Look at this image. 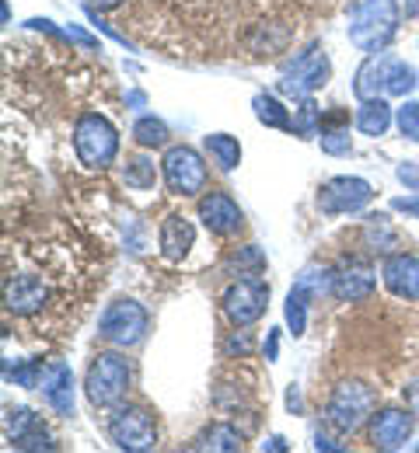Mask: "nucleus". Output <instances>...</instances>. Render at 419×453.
Here are the masks:
<instances>
[{
  "mask_svg": "<svg viewBox=\"0 0 419 453\" xmlns=\"http://www.w3.org/2000/svg\"><path fill=\"white\" fill-rule=\"evenodd\" d=\"M147 325H151V318H147V311L136 303V300H113L105 311H102V318H98V339H105L109 345H116V349H133V345H140V342L147 339Z\"/></svg>",
  "mask_w": 419,
  "mask_h": 453,
  "instance_id": "39448f33",
  "label": "nucleus"
},
{
  "mask_svg": "<svg viewBox=\"0 0 419 453\" xmlns=\"http://www.w3.org/2000/svg\"><path fill=\"white\" fill-rule=\"evenodd\" d=\"M221 307H224V318L231 321V328H248L255 325L266 307H269V283H262L259 276H244L224 289L221 296Z\"/></svg>",
  "mask_w": 419,
  "mask_h": 453,
  "instance_id": "1a4fd4ad",
  "label": "nucleus"
},
{
  "mask_svg": "<svg viewBox=\"0 0 419 453\" xmlns=\"http://www.w3.org/2000/svg\"><path fill=\"white\" fill-rule=\"evenodd\" d=\"M363 241H367L370 251H381V255H392L399 248V234H395V226L388 224L384 217H367Z\"/></svg>",
  "mask_w": 419,
  "mask_h": 453,
  "instance_id": "bb28decb",
  "label": "nucleus"
},
{
  "mask_svg": "<svg viewBox=\"0 0 419 453\" xmlns=\"http://www.w3.org/2000/svg\"><path fill=\"white\" fill-rule=\"evenodd\" d=\"M406 14H409V18H416V14H419V0H406Z\"/></svg>",
  "mask_w": 419,
  "mask_h": 453,
  "instance_id": "58836bf2",
  "label": "nucleus"
},
{
  "mask_svg": "<svg viewBox=\"0 0 419 453\" xmlns=\"http://www.w3.org/2000/svg\"><path fill=\"white\" fill-rule=\"evenodd\" d=\"M332 77V63H329V53L322 46H311L307 53L287 59L283 63V81H280V91L287 98H307L314 95L318 88H325Z\"/></svg>",
  "mask_w": 419,
  "mask_h": 453,
  "instance_id": "6e6552de",
  "label": "nucleus"
},
{
  "mask_svg": "<svg viewBox=\"0 0 419 453\" xmlns=\"http://www.w3.org/2000/svg\"><path fill=\"white\" fill-rule=\"evenodd\" d=\"M161 171H165V185L172 196H182V199H192L206 188V165L203 157L192 150V147H168L165 150V161H161Z\"/></svg>",
  "mask_w": 419,
  "mask_h": 453,
  "instance_id": "9d476101",
  "label": "nucleus"
},
{
  "mask_svg": "<svg viewBox=\"0 0 419 453\" xmlns=\"http://www.w3.org/2000/svg\"><path fill=\"white\" fill-rule=\"evenodd\" d=\"M374 199V188L370 181L353 178V174H339V178H329L322 188H318V210L325 217H343V213H360L367 203Z\"/></svg>",
  "mask_w": 419,
  "mask_h": 453,
  "instance_id": "9b49d317",
  "label": "nucleus"
},
{
  "mask_svg": "<svg viewBox=\"0 0 419 453\" xmlns=\"http://www.w3.org/2000/svg\"><path fill=\"white\" fill-rule=\"evenodd\" d=\"M322 109L314 105V98L307 95V98H300L298 112H294V129L291 133H298V136H318L322 133Z\"/></svg>",
  "mask_w": 419,
  "mask_h": 453,
  "instance_id": "c756f323",
  "label": "nucleus"
},
{
  "mask_svg": "<svg viewBox=\"0 0 419 453\" xmlns=\"http://www.w3.org/2000/svg\"><path fill=\"white\" fill-rule=\"evenodd\" d=\"M318 143H322V150L329 157H350L353 154V140H350V129L346 126H322Z\"/></svg>",
  "mask_w": 419,
  "mask_h": 453,
  "instance_id": "c85d7f7f",
  "label": "nucleus"
},
{
  "mask_svg": "<svg viewBox=\"0 0 419 453\" xmlns=\"http://www.w3.org/2000/svg\"><path fill=\"white\" fill-rule=\"evenodd\" d=\"M381 280L392 296L399 300H419V258L416 255H388L381 265Z\"/></svg>",
  "mask_w": 419,
  "mask_h": 453,
  "instance_id": "a211bd4d",
  "label": "nucleus"
},
{
  "mask_svg": "<svg viewBox=\"0 0 419 453\" xmlns=\"http://www.w3.org/2000/svg\"><path fill=\"white\" fill-rule=\"evenodd\" d=\"M353 95H357L360 102H367V98H384V57L370 53V57L363 59V66L357 70Z\"/></svg>",
  "mask_w": 419,
  "mask_h": 453,
  "instance_id": "5701e85b",
  "label": "nucleus"
},
{
  "mask_svg": "<svg viewBox=\"0 0 419 453\" xmlns=\"http://www.w3.org/2000/svg\"><path fill=\"white\" fill-rule=\"evenodd\" d=\"M252 112H255V119H259L266 129H294L291 109H287L280 98H273V95H255V98H252Z\"/></svg>",
  "mask_w": 419,
  "mask_h": 453,
  "instance_id": "393cba45",
  "label": "nucleus"
},
{
  "mask_svg": "<svg viewBox=\"0 0 419 453\" xmlns=\"http://www.w3.org/2000/svg\"><path fill=\"white\" fill-rule=\"evenodd\" d=\"M409 408H413V415L419 418V388H416V384L409 388Z\"/></svg>",
  "mask_w": 419,
  "mask_h": 453,
  "instance_id": "4c0bfd02",
  "label": "nucleus"
},
{
  "mask_svg": "<svg viewBox=\"0 0 419 453\" xmlns=\"http://www.w3.org/2000/svg\"><path fill=\"white\" fill-rule=\"evenodd\" d=\"M419 84V77L413 73V66L399 57H384V95L392 98H406Z\"/></svg>",
  "mask_w": 419,
  "mask_h": 453,
  "instance_id": "b1692460",
  "label": "nucleus"
},
{
  "mask_svg": "<svg viewBox=\"0 0 419 453\" xmlns=\"http://www.w3.org/2000/svg\"><path fill=\"white\" fill-rule=\"evenodd\" d=\"M395 122L409 143H419V102H402V109L395 112Z\"/></svg>",
  "mask_w": 419,
  "mask_h": 453,
  "instance_id": "7c9ffc66",
  "label": "nucleus"
},
{
  "mask_svg": "<svg viewBox=\"0 0 419 453\" xmlns=\"http://www.w3.org/2000/svg\"><path fill=\"white\" fill-rule=\"evenodd\" d=\"M377 286V276L370 265L363 262H343L339 269H332V283H329V293L343 303H357V300H367Z\"/></svg>",
  "mask_w": 419,
  "mask_h": 453,
  "instance_id": "dca6fc26",
  "label": "nucleus"
},
{
  "mask_svg": "<svg viewBox=\"0 0 419 453\" xmlns=\"http://www.w3.org/2000/svg\"><path fill=\"white\" fill-rule=\"evenodd\" d=\"M262 450H287V443H283L280 436H269V440L262 443Z\"/></svg>",
  "mask_w": 419,
  "mask_h": 453,
  "instance_id": "e433bc0d",
  "label": "nucleus"
},
{
  "mask_svg": "<svg viewBox=\"0 0 419 453\" xmlns=\"http://www.w3.org/2000/svg\"><path fill=\"white\" fill-rule=\"evenodd\" d=\"M4 433L14 450H57V440L43 426V418L28 408H7L4 415Z\"/></svg>",
  "mask_w": 419,
  "mask_h": 453,
  "instance_id": "f8f14e48",
  "label": "nucleus"
},
{
  "mask_svg": "<svg viewBox=\"0 0 419 453\" xmlns=\"http://www.w3.org/2000/svg\"><path fill=\"white\" fill-rule=\"evenodd\" d=\"M399 4L395 0H360L350 11V25L346 35L360 53H381L395 35H399Z\"/></svg>",
  "mask_w": 419,
  "mask_h": 453,
  "instance_id": "f257e3e1",
  "label": "nucleus"
},
{
  "mask_svg": "<svg viewBox=\"0 0 419 453\" xmlns=\"http://www.w3.org/2000/svg\"><path fill=\"white\" fill-rule=\"evenodd\" d=\"M374 404H377V391H374V388H367V384H360V380H346V384H339V388L332 391V397H329L325 418H329V426H332L336 433L350 436V433H357L360 426L370 418Z\"/></svg>",
  "mask_w": 419,
  "mask_h": 453,
  "instance_id": "20e7f679",
  "label": "nucleus"
},
{
  "mask_svg": "<svg viewBox=\"0 0 419 453\" xmlns=\"http://www.w3.org/2000/svg\"><path fill=\"white\" fill-rule=\"evenodd\" d=\"M244 447V436H241L238 426H231V422H213V426H206L196 440H192V450H241Z\"/></svg>",
  "mask_w": 419,
  "mask_h": 453,
  "instance_id": "aec40b11",
  "label": "nucleus"
},
{
  "mask_svg": "<svg viewBox=\"0 0 419 453\" xmlns=\"http://www.w3.org/2000/svg\"><path fill=\"white\" fill-rule=\"evenodd\" d=\"M105 433H109L113 447L129 453L154 450L158 447V426H154L151 411H144L136 404H116L109 422H105Z\"/></svg>",
  "mask_w": 419,
  "mask_h": 453,
  "instance_id": "423d86ee",
  "label": "nucleus"
},
{
  "mask_svg": "<svg viewBox=\"0 0 419 453\" xmlns=\"http://www.w3.org/2000/svg\"><path fill=\"white\" fill-rule=\"evenodd\" d=\"M392 122H395V112H392V105H388L384 98H367V102H360L357 129L363 136H384V133L392 129Z\"/></svg>",
  "mask_w": 419,
  "mask_h": 453,
  "instance_id": "412c9836",
  "label": "nucleus"
},
{
  "mask_svg": "<svg viewBox=\"0 0 419 453\" xmlns=\"http://www.w3.org/2000/svg\"><path fill=\"white\" fill-rule=\"evenodd\" d=\"M50 296H53V286L39 269H14L4 280V307H7V314L35 318V314H43Z\"/></svg>",
  "mask_w": 419,
  "mask_h": 453,
  "instance_id": "0eeeda50",
  "label": "nucleus"
},
{
  "mask_svg": "<svg viewBox=\"0 0 419 453\" xmlns=\"http://www.w3.org/2000/svg\"><path fill=\"white\" fill-rule=\"evenodd\" d=\"M122 181H126V188H136V192L154 188V181H158V165H154V157H147V154L129 157L126 168H122Z\"/></svg>",
  "mask_w": 419,
  "mask_h": 453,
  "instance_id": "a878e982",
  "label": "nucleus"
},
{
  "mask_svg": "<svg viewBox=\"0 0 419 453\" xmlns=\"http://www.w3.org/2000/svg\"><path fill=\"white\" fill-rule=\"evenodd\" d=\"M203 150H206V157L221 171H235L241 165V143L238 136H231V133H210V136H203Z\"/></svg>",
  "mask_w": 419,
  "mask_h": 453,
  "instance_id": "4be33fe9",
  "label": "nucleus"
},
{
  "mask_svg": "<svg viewBox=\"0 0 419 453\" xmlns=\"http://www.w3.org/2000/svg\"><path fill=\"white\" fill-rule=\"evenodd\" d=\"M158 244H161V255H165L168 262H182V258L192 251V244H196V226L189 224L182 213H168L165 224H161Z\"/></svg>",
  "mask_w": 419,
  "mask_h": 453,
  "instance_id": "6ab92c4d",
  "label": "nucleus"
},
{
  "mask_svg": "<svg viewBox=\"0 0 419 453\" xmlns=\"http://www.w3.org/2000/svg\"><path fill=\"white\" fill-rule=\"evenodd\" d=\"M413 436V408H381L377 415H370V443L377 450H402Z\"/></svg>",
  "mask_w": 419,
  "mask_h": 453,
  "instance_id": "4468645a",
  "label": "nucleus"
},
{
  "mask_svg": "<svg viewBox=\"0 0 419 453\" xmlns=\"http://www.w3.org/2000/svg\"><path fill=\"white\" fill-rule=\"evenodd\" d=\"M133 384V366L120 352H98L84 377V395L95 408H116Z\"/></svg>",
  "mask_w": 419,
  "mask_h": 453,
  "instance_id": "f03ea898",
  "label": "nucleus"
},
{
  "mask_svg": "<svg viewBox=\"0 0 419 453\" xmlns=\"http://www.w3.org/2000/svg\"><path fill=\"white\" fill-rule=\"evenodd\" d=\"M329 283H332V273L329 269H322V273L318 269L300 273L294 289L287 293V325H291L294 335H304V328H307V307L318 296V289H325Z\"/></svg>",
  "mask_w": 419,
  "mask_h": 453,
  "instance_id": "2eb2a0df",
  "label": "nucleus"
},
{
  "mask_svg": "<svg viewBox=\"0 0 419 453\" xmlns=\"http://www.w3.org/2000/svg\"><path fill=\"white\" fill-rule=\"evenodd\" d=\"M252 345H255V342H252V335H248V332H238V335H231V339H228V345H224V349H228V356H248V352H252Z\"/></svg>",
  "mask_w": 419,
  "mask_h": 453,
  "instance_id": "473e14b6",
  "label": "nucleus"
},
{
  "mask_svg": "<svg viewBox=\"0 0 419 453\" xmlns=\"http://www.w3.org/2000/svg\"><path fill=\"white\" fill-rule=\"evenodd\" d=\"M392 210H395V213H406V217H416L419 220V199H413V196H399V199H392Z\"/></svg>",
  "mask_w": 419,
  "mask_h": 453,
  "instance_id": "72a5a7b5",
  "label": "nucleus"
},
{
  "mask_svg": "<svg viewBox=\"0 0 419 453\" xmlns=\"http://www.w3.org/2000/svg\"><path fill=\"white\" fill-rule=\"evenodd\" d=\"M126 0H88V7H98V11H116Z\"/></svg>",
  "mask_w": 419,
  "mask_h": 453,
  "instance_id": "c9c22d12",
  "label": "nucleus"
},
{
  "mask_svg": "<svg viewBox=\"0 0 419 453\" xmlns=\"http://www.w3.org/2000/svg\"><path fill=\"white\" fill-rule=\"evenodd\" d=\"M133 140H136L144 150L165 147V143H168V126H165V119H158V115H140V119L133 122Z\"/></svg>",
  "mask_w": 419,
  "mask_h": 453,
  "instance_id": "cd10ccee",
  "label": "nucleus"
},
{
  "mask_svg": "<svg viewBox=\"0 0 419 453\" xmlns=\"http://www.w3.org/2000/svg\"><path fill=\"white\" fill-rule=\"evenodd\" d=\"M399 181H402L409 192L419 196V161H402V165H399Z\"/></svg>",
  "mask_w": 419,
  "mask_h": 453,
  "instance_id": "2f4dec72",
  "label": "nucleus"
},
{
  "mask_svg": "<svg viewBox=\"0 0 419 453\" xmlns=\"http://www.w3.org/2000/svg\"><path fill=\"white\" fill-rule=\"evenodd\" d=\"M74 150L88 168H109L120 157V133L98 112H84L74 122Z\"/></svg>",
  "mask_w": 419,
  "mask_h": 453,
  "instance_id": "7ed1b4c3",
  "label": "nucleus"
},
{
  "mask_svg": "<svg viewBox=\"0 0 419 453\" xmlns=\"http://www.w3.org/2000/svg\"><path fill=\"white\" fill-rule=\"evenodd\" d=\"M35 391H43V401H46L57 415H63V418L74 415V373H70L66 363H60V359L46 363Z\"/></svg>",
  "mask_w": 419,
  "mask_h": 453,
  "instance_id": "f3484780",
  "label": "nucleus"
},
{
  "mask_svg": "<svg viewBox=\"0 0 419 453\" xmlns=\"http://www.w3.org/2000/svg\"><path fill=\"white\" fill-rule=\"evenodd\" d=\"M276 352H280V332H269V339L262 345V356H266L269 363H276Z\"/></svg>",
  "mask_w": 419,
  "mask_h": 453,
  "instance_id": "f704fd0d",
  "label": "nucleus"
},
{
  "mask_svg": "<svg viewBox=\"0 0 419 453\" xmlns=\"http://www.w3.org/2000/svg\"><path fill=\"white\" fill-rule=\"evenodd\" d=\"M199 220H203V226L210 234H217V237H235L241 226H244V213H241V206L228 192L213 188V192H206L199 199Z\"/></svg>",
  "mask_w": 419,
  "mask_h": 453,
  "instance_id": "ddd939ff",
  "label": "nucleus"
}]
</instances>
